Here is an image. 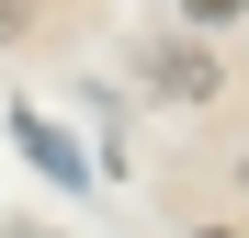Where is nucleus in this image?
I'll list each match as a JSON object with an SVG mask.
<instances>
[{"instance_id":"1","label":"nucleus","mask_w":249,"mask_h":238,"mask_svg":"<svg viewBox=\"0 0 249 238\" xmlns=\"http://www.w3.org/2000/svg\"><path fill=\"white\" fill-rule=\"evenodd\" d=\"M12 136H23V159H34V170H57V182H91V170H79V147H68V136H57L46 113H34V102L12 113Z\"/></svg>"},{"instance_id":"4","label":"nucleus","mask_w":249,"mask_h":238,"mask_svg":"<svg viewBox=\"0 0 249 238\" xmlns=\"http://www.w3.org/2000/svg\"><path fill=\"white\" fill-rule=\"evenodd\" d=\"M204 238H238V227H204Z\"/></svg>"},{"instance_id":"5","label":"nucleus","mask_w":249,"mask_h":238,"mask_svg":"<svg viewBox=\"0 0 249 238\" xmlns=\"http://www.w3.org/2000/svg\"><path fill=\"white\" fill-rule=\"evenodd\" d=\"M12 238H34V227H12Z\"/></svg>"},{"instance_id":"2","label":"nucleus","mask_w":249,"mask_h":238,"mask_svg":"<svg viewBox=\"0 0 249 238\" xmlns=\"http://www.w3.org/2000/svg\"><path fill=\"white\" fill-rule=\"evenodd\" d=\"M159 91H170V102H204V91H215V68H204V57H159Z\"/></svg>"},{"instance_id":"3","label":"nucleus","mask_w":249,"mask_h":238,"mask_svg":"<svg viewBox=\"0 0 249 238\" xmlns=\"http://www.w3.org/2000/svg\"><path fill=\"white\" fill-rule=\"evenodd\" d=\"M181 12H193V23H227V12H249V0H181Z\"/></svg>"}]
</instances>
